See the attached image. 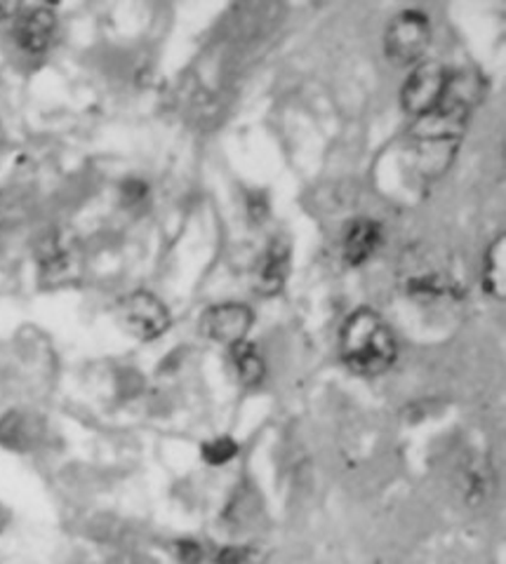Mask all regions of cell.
Instances as JSON below:
<instances>
[{"label": "cell", "instance_id": "8992f818", "mask_svg": "<svg viewBox=\"0 0 506 564\" xmlns=\"http://www.w3.org/2000/svg\"><path fill=\"white\" fill-rule=\"evenodd\" d=\"M57 33V14L50 8H29L14 17L12 39L26 55H43Z\"/></svg>", "mask_w": 506, "mask_h": 564}, {"label": "cell", "instance_id": "277c9868", "mask_svg": "<svg viewBox=\"0 0 506 564\" xmlns=\"http://www.w3.org/2000/svg\"><path fill=\"white\" fill-rule=\"evenodd\" d=\"M448 85L450 74L443 64L422 62L415 66L410 78L403 85V90H400V104H403V109L410 116L422 118L443 101Z\"/></svg>", "mask_w": 506, "mask_h": 564}, {"label": "cell", "instance_id": "52a82bcc", "mask_svg": "<svg viewBox=\"0 0 506 564\" xmlns=\"http://www.w3.org/2000/svg\"><path fill=\"white\" fill-rule=\"evenodd\" d=\"M290 273V245L273 240L255 271V290L261 296H273L283 290Z\"/></svg>", "mask_w": 506, "mask_h": 564}, {"label": "cell", "instance_id": "ba28073f", "mask_svg": "<svg viewBox=\"0 0 506 564\" xmlns=\"http://www.w3.org/2000/svg\"><path fill=\"white\" fill-rule=\"evenodd\" d=\"M381 242V226L373 219H356L348 224L344 242H342V252L344 261L348 267H360V263L368 261Z\"/></svg>", "mask_w": 506, "mask_h": 564}, {"label": "cell", "instance_id": "8fae6325", "mask_svg": "<svg viewBox=\"0 0 506 564\" xmlns=\"http://www.w3.org/2000/svg\"><path fill=\"white\" fill-rule=\"evenodd\" d=\"M232 350V362L236 375L240 379V383L246 386H259L267 377V365L265 358L259 356L257 346H252L250 341H240L238 346L229 348Z\"/></svg>", "mask_w": 506, "mask_h": 564}, {"label": "cell", "instance_id": "5b68a950", "mask_svg": "<svg viewBox=\"0 0 506 564\" xmlns=\"http://www.w3.org/2000/svg\"><path fill=\"white\" fill-rule=\"evenodd\" d=\"M255 323V313L246 304L224 302L207 308L201 317V332L213 344L234 348L240 341H248V334Z\"/></svg>", "mask_w": 506, "mask_h": 564}, {"label": "cell", "instance_id": "9a60e30c", "mask_svg": "<svg viewBox=\"0 0 506 564\" xmlns=\"http://www.w3.org/2000/svg\"><path fill=\"white\" fill-rule=\"evenodd\" d=\"M22 12L17 3H0V22H14V17Z\"/></svg>", "mask_w": 506, "mask_h": 564}, {"label": "cell", "instance_id": "7c38bea8", "mask_svg": "<svg viewBox=\"0 0 506 564\" xmlns=\"http://www.w3.org/2000/svg\"><path fill=\"white\" fill-rule=\"evenodd\" d=\"M201 454H203V462L205 464L224 466V464H229V462H234V458H236L238 443H236L234 437H229V435H219V437H213L211 443H205Z\"/></svg>", "mask_w": 506, "mask_h": 564}, {"label": "cell", "instance_id": "5bb4252c", "mask_svg": "<svg viewBox=\"0 0 506 564\" xmlns=\"http://www.w3.org/2000/svg\"><path fill=\"white\" fill-rule=\"evenodd\" d=\"M177 560L182 564H201L203 549L196 541H180L177 543Z\"/></svg>", "mask_w": 506, "mask_h": 564}, {"label": "cell", "instance_id": "30bf717a", "mask_svg": "<svg viewBox=\"0 0 506 564\" xmlns=\"http://www.w3.org/2000/svg\"><path fill=\"white\" fill-rule=\"evenodd\" d=\"M483 288L487 294L504 302V296H506V236H499L485 254Z\"/></svg>", "mask_w": 506, "mask_h": 564}, {"label": "cell", "instance_id": "3957f363", "mask_svg": "<svg viewBox=\"0 0 506 564\" xmlns=\"http://www.w3.org/2000/svg\"><path fill=\"white\" fill-rule=\"evenodd\" d=\"M431 41V24L424 12L408 10L396 14L387 33H384V50L394 64L408 66L420 62Z\"/></svg>", "mask_w": 506, "mask_h": 564}, {"label": "cell", "instance_id": "9c48e42d", "mask_svg": "<svg viewBox=\"0 0 506 564\" xmlns=\"http://www.w3.org/2000/svg\"><path fill=\"white\" fill-rule=\"evenodd\" d=\"M43 435V426L36 416L24 412H10L0 416V447L10 452H29L36 447Z\"/></svg>", "mask_w": 506, "mask_h": 564}, {"label": "cell", "instance_id": "4fadbf2b", "mask_svg": "<svg viewBox=\"0 0 506 564\" xmlns=\"http://www.w3.org/2000/svg\"><path fill=\"white\" fill-rule=\"evenodd\" d=\"M217 564H259V553L252 545H224L217 553Z\"/></svg>", "mask_w": 506, "mask_h": 564}, {"label": "cell", "instance_id": "7a4b0ae2", "mask_svg": "<svg viewBox=\"0 0 506 564\" xmlns=\"http://www.w3.org/2000/svg\"><path fill=\"white\" fill-rule=\"evenodd\" d=\"M116 315L120 327L139 341H153L163 337L172 323L163 299L144 290L130 292L128 296L120 299L116 306Z\"/></svg>", "mask_w": 506, "mask_h": 564}, {"label": "cell", "instance_id": "6da1fadb", "mask_svg": "<svg viewBox=\"0 0 506 564\" xmlns=\"http://www.w3.org/2000/svg\"><path fill=\"white\" fill-rule=\"evenodd\" d=\"M340 348L344 362L363 377L384 375L398 356L394 329L373 308H360L346 317Z\"/></svg>", "mask_w": 506, "mask_h": 564}]
</instances>
